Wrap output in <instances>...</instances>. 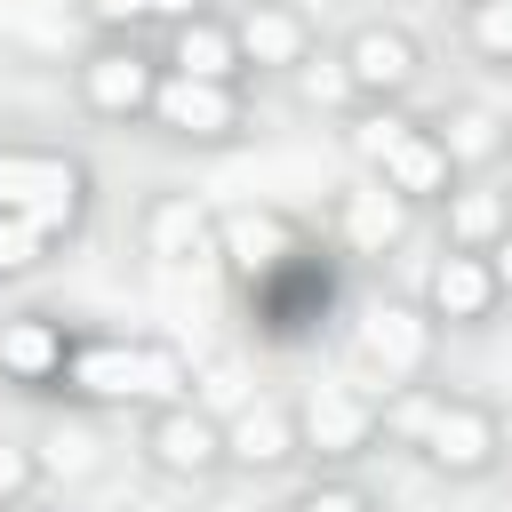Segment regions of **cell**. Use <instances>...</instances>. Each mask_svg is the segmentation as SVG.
Returning a JSON list of instances; mask_svg holds the SVG:
<instances>
[{
	"instance_id": "14",
	"label": "cell",
	"mask_w": 512,
	"mask_h": 512,
	"mask_svg": "<svg viewBox=\"0 0 512 512\" xmlns=\"http://www.w3.org/2000/svg\"><path fill=\"white\" fill-rule=\"evenodd\" d=\"M176 72H184V80H224V88H232V72H240L232 24H208V16L176 24Z\"/></svg>"
},
{
	"instance_id": "20",
	"label": "cell",
	"mask_w": 512,
	"mask_h": 512,
	"mask_svg": "<svg viewBox=\"0 0 512 512\" xmlns=\"http://www.w3.org/2000/svg\"><path fill=\"white\" fill-rule=\"evenodd\" d=\"M432 144L448 152V168H456V160H496V152H504V136H496V120H488V112H448Z\"/></svg>"
},
{
	"instance_id": "26",
	"label": "cell",
	"mask_w": 512,
	"mask_h": 512,
	"mask_svg": "<svg viewBox=\"0 0 512 512\" xmlns=\"http://www.w3.org/2000/svg\"><path fill=\"white\" fill-rule=\"evenodd\" d=\"M32 488V448H16V440H0V504H16Z\"/></svg>"
},
{
	"instance_id": "12",
	"label": "cell",
	"mask_w": 512,
	"mask_h": 512,
	"mask_svg": "<svg viewBox=\"0 0 512 512\" xmlns=\"http://www.w3.org/2000/svg\"><path fill=\"white\" fill-rule=\"evenodd\" d=\"M0 368L8 376H24V384H48V376H64V328L56 320H8L0 328Z\"/></svg>"
},
{
	"instance_id": "10",
	"label": "cell",
	"mask_w": 512,
	"mask_h": 512,
	"mask_svg": "<svg viewBox=\"0 0 512 512\" xmlns=\"http://www.w3.org/2000/svg\"><path fill=\"white\" fill-rule=\"evenodd\" d=\"M232 40H240V64H304V16L296 8H272V0H256L240 24H232Z\"/></svg>"
},
{
	"instance_id": "15",
	"label": "cell",
	"mask_w": 512,
	"mask_h": 512,
	"mask_svg": "<svg viewBox=\"0 0 512 512\" xmlns=\"http://www.w3.org/2000/svg\"><path fill=\"white\" fill-rule=\"evenodd\" d=\"M400 232H408V200H400L392 184H368V192H352V200H344V240H352V248L384 256Z\"/></svg>"
},
{
	"instance_id": "13",
	"label": "cell",
	"mask_w": 512,
	"mask_h": 512,
	"mask_svg": "<svg viewBox=\"0 0 512 512\" xmlns=\"http://www.w3.org/2000/svg\"><path fill=\"white\" fill-rule=\"evenodd\" d=\"M368 432H376V408L352 400V392H320V400L304 408V440H312L320 456H352Z\"/></svg>"
},
{
	"instance_id": "6",
	"label": "cell",
	"mask_w": 512,
	"mask_h": 512,
	"mask_svg": "<svg viewBox=\"0 0 512 512\" xmlns=\"http://www.w3.org/2000/svg\"><path fill=\"white\" fill-rule=\"evenodd\" d=\"M360 352H368L384 376H416L424 352H432V320L408 312V304H376V312L360 320Z\"/></svg>"
},
{
	"instance_id": "17",
	"label": "cell",
	"mask_w": 512,
	"mask_h": 512,
	"mask_svg": "<svg viewBox=\"0 0 512 512\" xmlns=\"http://www.w3.org/2000/svg\"><path fill=\"white\" fill-rule=\"evenodd\" d=\"M152 256H168V264L208 256V216H200V200H160V208H152Z\"/></svg>"
},
{
	"instance_id": "9",
	"label": "cell",
	"mask_w": 512,
	"mask_h": 512,
	"mask_svg": "<svg viewBox=\"0 0 512 512\" xmlns=\"http://www.w3.org/2000/svg\"><path fill=\"white\" fill-rule=\"evenodd\" d=\"M344 72H352V88L392 96V88H408V80H416V40H408V32H384V24H368V32L344 48Z\"/></svg>"
},
{
	"instance_id": "24",
	"label": "cell",
	"mask_w": 512,
	"mask_h": 512,
	"mask_svg": "<svg viewBox=\"0 0 512 512\" xmlns=\"http://www.w3.org/2000/svg\"><path fill=\"white\" fill-rule=\"evenodd\" d=\"M472 40H480L488 56H512V0H480V8H472Z\"/></svg>"
},
{
	"instance_id": "16",
	"label": "cell",
	"mask_w": 512,
	"mask_h": 512,
	"mask_svg": "<svg viewBox=\"0 0 512 512\" xmlns=\"http://www.w3.org/2000/svg\"><path fill=\"white\" fill-rule=\"evenodd\" d=\"M504 232H512V200H504V192H464V200H448V240H456L464 256H488Z\"/></svg>"
},
{
	"instance_id": "7",
	"label": "cell",
	"mask_w": 512,
	"mask_h": 512,
	"mask_svg": "<svg viewBox=\"0 0 512 512\" xmlns=\"http://www.w3.org/2000/svg\"><path fill=\"white\" fill-rule=\"evenodd\" d=\"M80 88H88V104L96 112H152V64L136 56V48H96L88 64H80Z\"/></svg>"
},
{
	"instance_id": "22",
	"label": "cell",
	"mask_w": 512,
	"mask_h": 512,
	"mask_svg": "<svg viewBox=\"0 0 512 512\" xmlns=\"http://www.w3.org/2000/svg\"><path fill=\"white\" fill-rule=\"evenodd\" d=\"M40 248H48V232H40V224H24V216H0V272H24V264H40Z\"/></svg>"
},
{
	"instance_id": "8",
	"label": "cell",
	"mask_w": 512,
	"mask_h": 512,
	"mask_svg": "<svg viewBox=\"0 0 512 512\" xmlns=\"http://www.w3.org/2000/svg\"><path fill=\"white\" fill-rule=\"evenodd\" d=\"M216 456H224V432H216L200 408L176 400V408L152 416V464H160V472H208Z\"/></svg>"
},
{
	"instance_id": "18",
	"label": "cell",
	"mask_w": 512,
	"mask_h": 512,
	"mask_svg": "<svg viewBox=\"0 0 512 512\" xmlns=\"http://www.w3.org/2000/svg\"><path fill=\"white\" fill-rule=\"evenodd\" d=\"M296 248V232L280 224V216H232L224 224V256L240 264V272H264V264H280Z\"/></svg>"
},
{
	"instance_id": "27",
	"label": "cell",
	"mask_w": 512,
	"mask_h": 512,
	"mask_svg": "<svg viewBox=\"0 0 512 512\" xmlns=\"http://www.w3.org/2000/svg\"><path fill=\"white\" fill-rule=\"evenodd\" d=\"M296 512H368V496H360V488H312Z\"/></svg>"
},
{
	"instance_id": "5",
	"label": "cell",
	"mask_w": 512,
	"mask_h": 512,
	"mask_svg": "<svg viewBox=\"0 0 512 512\" xmlns=\"http://www.w3.org/2000/svg\"><path fill=\"white\" fill-rule=\"evenodd\" d=\"M440 472H480L488 456H496V424H488V408H472V400H440V416L424 424V440H416Z\"/></svg>"
},
{
	"instance_id": "23",
	"label": "cell",
	"mask_w": 512,
	"mask_h": 512,
	"mask_svg": "<svg viewBox=\"0 0 512 512\" xmlns=\"http://www.w3.org/2000/svg\"><path fill=\"white\" fill-rule=\"evenodd\" d=\"M208 0H96V16H112V24H128V16H168V24H192Z\"/></svg>"
},
{
	"instance_id": "19",
	"label": "cell",
	"mask_w": 512,
	"mask_h": 512,
	"mask_svg": "<svg viewBox=\"0 0 512 512\" xmlns=\"http://www.w3.org/2000/svg\"><path fill=\"white\" fill-rule=\"evenodd\" d=\"M224 456H240V464H280V456H296V424H288L280 408H248V416L232 424Z\"/></svg>"
},
{
	"instance_id": "21",
	"label": "cell",
	"mask_w": 512,
	"mask_h": 512,
	"mask_svg": "<svg viewBox=\"0 0 512 512\" xmlns=\"http://www.w3.org/2000/svg\"><path fill=\"white\" fill-rule=\"evenodd\" d=\"M432 416H440V392L408 384V392H400V400L384 408V432H392V440H424V424H432Z\"/></svg>"
},
{
	"instance_id": "4",
	"label": "cell",
	"mask_w": 512,
	"mask_h": 512,
	"mask_svg": "<svg viewBox=\"0 0 512 512\" xmlns=\"http://www.w3.org/2000/svg\"><path fill=\"white\" fill-rule=\"evenodd\" d=\"M152 120L176 128V136H224V128L240 120V104H232L224 80H184V72H168V80L152 88Z\"/></svg>"
},
{
	"instance_id": "3",
	"label": "cell",
	"mask_w": 512,
	"mask_h": 512,
	"mask_svg": "<svg viewBox=\"0 0 512 512\" xmlns=\"http://www.w3.org/2000/svg\"><path fill=\"white\" fill-rule=\"evenodd\" d=\"M352 144H360V160H376V168H384V184H392L400 200L448 192V152L432 144V128L392 120V112H368V120L352 128Z\"/></svg>"
},
{
	"instance_id": "11",
	"label": "cell",
	"mask_w": 512,
	"mask_h": 512,
	"mask_svg": "<svg viewBox=\"0 0 512 512\" xmlns=\"http://www.w3.org/2000/svg\"><path fill=\"white\" fill-rule=\"evenodd\" d=\"M496 304V272H488V256H440L432 264V312L440 320H480Z\"/></svg>"
},
{
	"instance_id": "1",
	"label": "cell",
	"mask_w": 512,
	"mask_h": 512,
	"mask_svg": "<svg viewBox=\"0 0 512 512\" xmlns=\"http://www.w3.org/2000/svg\"><path fill=\"white\" fill-rule=\"evenodd\" d=\"M64 384L80 400H152V408H176L184 400V360L168 344H80L64 352Z\"/></svg>"
},
{
	"instance_id": "2",
	"label": "cell",
	"mask_w": 512,
	"mask_h": 512,
	"mask_svg": "<svg viewBox=\"0 0 512 512\" xmlns=\"http://www.w3.org/2000/svg\"><path fill=\"white\" fill-rule=\"evenodd\" d=\"M88 200V176L80 160L64 152H0V216H24L40 232H64Z\"/></svg>"
},
{
	"instance_id": "28",
	"label": "cell",
	"mask_w": 512,
	"mask_h": 512,
	"mask_svg": "<svg viewBox=\"0 0 512 512\" xmlns=\"http://www.w3.org/2000/svg\"><path fill=\"white\" fill-rule=\"evenodd\" d=\"M488 256H496V264H488V272H496V288H512V232H504V240H496Z\"/></svg>"
},
{
	"instance_id": "25",
	"label": "cell",
	"mask_w": 512,
	"mask_h": 512,
	"mask_svg": "<svg viewBox=\"0 0 512 512\" xmlns=\"http://www.w3.org/2000/svg\"><path fill=\"white\" fill-rule=\"evenodd\" d=\"M296 80H304V96H312V104H336V96H352V72H344V64H304Z\"/></svg>"
}]
</instances>
